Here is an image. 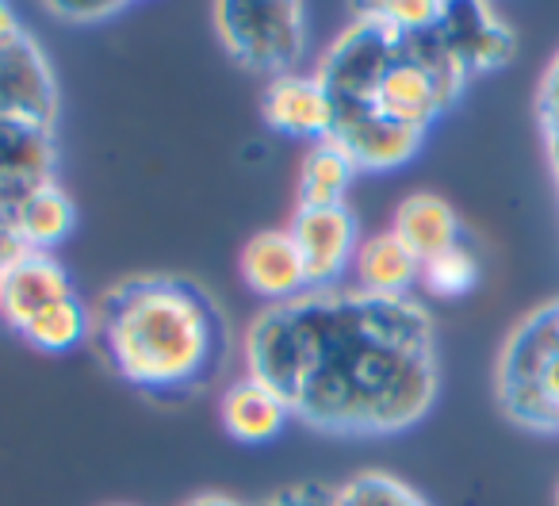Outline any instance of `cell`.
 Returning <instances> with one entry per match:
<instances>
[{"mask_svg":"<svg viewBox=\"0 0 559 506\" xmlns=\"http://www.w3.org/2000/svg\"><path fill=\"white\" fill-rule=\"evenodd\" d=\"M246 361L296 419L330 434H399L437 399L426 307L357 284L269 304L246 334Z\"/></svg>","mask_w":559,"mask_h":506,"instance_id":"cell-1","label":"cell"},{"mask_svg":"<svg viewBox=\"0 0 559 506\" xmlns=\"http://www.w3.org/2000/svg\"><path fill=\"white\" fill-rule=\"evenodd\" d=\"M88 338L123 384L150 396H188L218 373L230 330L195 281L131 276L100 292Z\"/></svg>","mask_w":559,"mask_h":506,"instance_id":"cell-2","label":"cell"},{"mask_svg":"<svg viewBox=\"0 0 559 506\" xmlns=\"http://www.w3.org/2000/svg\"><path fill=\"white\" fill-rule=\"evenodd\" d=\"M498 403L521 426L559 434V299L525 315L506 338Z\"/></svg>","mask_w":559,"mask_h":506,"instance_id":"cell-3","label":"cell"},{"mask_svg":"<svg viewBox=\"0 0 559 506\" xmlns=\"http://www.w3.org/2000/svg\"><path fill=\"white\" fill-rule=\"evenodd\" d=\"M215 32L234 62L257 73L288 78L307 50V12L304 4H218Z\"/></svg>","mask_w":559,"mask_h":506,"instance_id":"cell-4","label":"cell"},{"mask_svg":"<svg viewBox=\"0 0 559 506\" xmlns=\"http://www.w3.org/2000/svg\"><path fill=\"white\" fill-rule=\"evenodd\" d=\"M292 238L304 254L311 289H334L342 273L353 266L360 246L357 215L349 203H326V208H299L292 219Z\"/></svg>","mask_w":559,"mask_h":506,"instance_id":"cell-5","label":"cell"},{"mask_svg":"<svg viewBox=\"0 0 559 506\" xmlns=\"http://www.w3.org/2000/svg\"><path fill=\"white\" fill-rule=\"evenodd\" d=\"M70 296H78V292H73L70 273L55 254L24 249L20 258H12L0 269V319L9 322L16 334H24V327L35 315H43L47 307L62 304Z\"/></svg>","mask_w":559,"mask_h":506,"instance_id":"cell-6","label":"cell"},{"mask_svg":"<svg viewBox=\"0 0 559 506\" xmlns=\"http://www.w3.org/2000/svg\"><path fill=\"white\" fill-rule=\"evenodd\" d=\"M0 116L55 127V73H50L43 50L32 43V35H20L9 47H0Z\"/></svg>","mask_w":559,"mask_h":506,"instance_id":"cell-7","label":"cell"},{"mask_svg":"<svg viewBox=\"0 0 559 506\" xmlns=\"http://www.w3.org/2000/svg\"><path fill=\"white\" fill-rule=\"evenodd\" d=\"M330 139L353 157L357 169H395L406 165L418 154L426 131L418 127L395 123V119L380 116L376 108H337L334 111V134Z\"/></svg>","mask_w":559,"mask_h":506,"instance_id":"cell-8","label":"cell"},{"mask_svg":"<svg viewBox=\"0 0 559 506\" xmlns=\"http://www.w3.org/2000/svg\"><path fill=\"white\" fill-rule=\"evenodd\" d=\"M241 276L269 304H288V299L311 292V276H307L304 254H299L292 231L253 234L241 249Z\"/></svg>","mask_w":559,"mask_h":506,"instance_id":"cell-9","label":"cell"},{"mask_svg":"<svg viewBox=\"0 0 559 506\" xmlns=\"http://www.w3.org/2000/svg\"><path fill=\"white\" fill-rule=\"evenodd\" d=\"M264 123L292 139L322 142L334 134V101L319 78H272V85L264 89Z\"/></svg>","mask_w":559,"mask_h":506,"instance_id":"cell-10","label":"cell"},{"mask_svg":"<svg viewBox=\"0 0 559 506\" xmlns=\"http://www.w3.org/2000/svg\"><path fill=\"white\" fill-rule=\"evenodd\" d=\"M444 47L452 50L467 73L495 70L513 55V35L502 20L483 4H444V16L437 24Z\"/></svg>","mask_w":559,"mask_h":506,"instance_id":"cell-11","label":"cell"},{"mask_svg":"<svg viewBox=\"0 0 559 506\" xmlns=\"http://www.w3.org/2000/svg\"><path fill=\"white\" fill-rule=\"evenodd\" d=\"M218 419H223V429L241 445H264L288 426L292 407L269 388V384L246 380L230 384L218 399Z\"/></svg>","mask_w":559,"mask_h":506,"instance_id":"cell-12","label":"cell"},{"mask_svg":"<svg viewBox=\"0 0 559 506\" xmlns=\"http://www.w3.org/2000/svg\"><path fill=\"white\" fill-rule=\"evenodd\" d=\"M391 231L399 234V242L411 249L421 266L433 261V258H441L444 249L460 246L456 211H452L449 200H441V196H433V192L406 196V200L395 208V223H391Z\"/></svg>","mask_w":559,"mask_h":506,"instance_id":"cell-13","label":"cell"},{"mask_svg":"<svg viewBox=\"0 0 559 506\" xmlns=\"http://www.w3.org/2000/svg\"><path fill=\"white\" fill-rule=\"evenodd\" d=\"M0 180L24 188V192L55 180V134H50V127L0 116Z\"/></svg>","mask_w":559,"mask_h":506,"instance_id":"cell-14","label":"cell"},{"mask_svg":"<svg viewBox=\"0 0 559 506\" xmlns=\"http://www.w3.org/2000/svg\"><path fill=\"white\" fill-rule=\"evenodd\" d=\"M353 273H357V289L368 296H406L414 281H421V261L399 242L395 231L372 234L357 246L353 258Z\"/></svg>","mask_w":559,"mask_h":506,"instance_id":"cell-15","label":"cell"},{"mask_svg":"<svg viewBox=\"0 0 559 506\" xmlns=\"http://www.w3.org/2000/svg\"><path fill=\"white\" fill-rule=\"evenodd\" d=\"M12 226H16L20 242H24L27 249L50 254V249L62 246L73 234V226H78V208H73V200L55 180H47V185H35L20 196L16 211H12Z\"/></svg>","mask_w":559,"mask_h":506,"instance_id":"cell-16","label":"cell"},{"mask_svg":"<svg viewBox=\"0 0 559 506\" xmlns=\"http://www.w3.org/2000/svg\"><path fill=\"white\" fill-rule=\"evenodd\" d=\"M353 173H357V165L334 139L314 142L304 162V173H299V208L345 203V188H349Z\"/></svg>","mask_w":559,"mask_h":506,"instance_id":"cell-17","label":"cell"},{"mask_svg":"<svg viewBox=\"0 0 559 506\" xmlns=\"http://www.w3.org/2000/svg\"><path fill=\"white\" fill-rule=\"evenodd\" d=\"M88 334H93V311H88L78 296H70V299H62V304L47 307L43 315H35L20 338L43 353H66L85 342Z\"/></svg>","mask_w":559,"mask_h":506,"instance_id":"cell-18","label":"cell"},{"mask_svg":"<svg viewBox=\"0 0 559 506\" xmlns=\"http://www.w3.org/2000/svg\"><path fill=\"white\" fill-rule=\"evenodd\" d=\"M337 506H429L411 483L388 472H360L334 491Z\"/></svg>","mask_w":559,"mask_h":506,"instance_id":"cell-19","label":"cell"},{"mask_svg":"<svg viewBox=\"0 0 559 506\" xmlns=\"http://www.w3.org/2000/svg\"><path fill=\"white\" fill-rule=\"evenodd\" d=\"M475 281H479V261H475V254L464 246V242L444 249L441 258L421 266V284L441 299L464 296V292L475 289Z\"/></svg>","mask_w":559,"mask_h":506,"instance_id":"cell-20","label":"cell"},{"mask_svg":"<svg viewBox=\"0 0 559 506\" xmlns=\"http://www.w3.org/2000/svg\"><path fill=\"white\" fill-rule=\"evenodd\" d=\"M368 12L376 20H383L388 27H395L399 35H421L441 24L444 4H433V0H403V4H376Z\"/></svg>","mask_w":559,"mask_h":506,"instance_id":"cell-21","label":"cell"},{"mask_svg":"<svg viewBox=\"0 0 559 506\" xmlns=\"http://www.w3.org/2000/svg\"><path fill=\"white\" fill-rule=\"evenodd\" d=\"M50 16L66 20V24H100L123 12L119 0H50Z\"/></svg>","mask_w":559,"mask_h":506,"instance_id":"cell-22","label":"cell"},{"mask_svg":"<svg viewBox=\"0 0 559 506\" xmlns=\"http://www.w3.org/2000/svg\"><path fill=\"white\" fill-rule=\"evenodd\" d=\"M253 506H337L334 503V491L319 487V483H307V487H288V491H276V495L261 498Z\"/></svg>","mask_w":559,"mask_h":506,"instance_id":"cell-23","label":"cell"},{"mask_svg":"<svg viewBox=\"0 0 559 506\" xmlns=\"http://www.w3.org/2000/svg\"><path fill=\"white\" fill-rule=\"evenodd\" d=\"M540 119L548 127V139H559V58L551 62V70L544 73L540 85Z\"/></svg>","mask_w":559,"mask_h":506,"instance_id":"cell-24","label":"cell"},{"mask_svg":"<svg viewBox=\"0 0 559 506\" xmlns=\"http://www.w3.org/2000/svg\"><path fill=\"white\" fill-rule=\"evenodd\" d=\"M24 35V27H20L16 12L9 9V4H0V47H9L12 39H20Z\"/></svg>","mask_w":559,"mask_h":506,"instance_id":"cell-25","label":"cell"},{"mask_svg":"<svg viewBox=\"0 0 559 506\" xmlns=\"http://www.w3.org/2000/svg\"><path fill=\"white\" fill-rule=\"evenodd\" d=\"M185 506H246V503H238V498H230V495H195V498H188Z\"/></svg>","mask_w":559,"mask_h":506,"instance_id":"cell-26","label":"cell"},{"mask_svg":"<svg viewBox=\"0 0 559 506\" xmlns=\"http://www.w3.org/2000/svg\"><path fill=\"white\" fill-rule=\"evenodd\" d=\"M548 146H551V165H556V173H559V139H548Z\"/></svg>","mask_w":559,"mask_h":506,"instance_id":"cell-27","label":"cell"},{"mask_svg":"<svg viewBox=\"0 0 559 506\" xmlns=\"http://www.w3.org/2000/svg\"><path fill=\"white\" fill-rule=\"evenodd\" d=\"M556 503H559V495H556Z\"/></svg>","mask_w":559,"mask_h":506,"instance_id":"cell-28","label":"cell"}]
</instances>
